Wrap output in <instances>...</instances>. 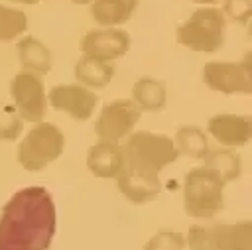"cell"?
Here are the masks:
<instances>
[{
    "label": "cell",
    "instance_id": "8fae6325",
    "mask_svg": "<svg viewBox=\"0 0 252 250\" xmlns=\"http://www.w3.org/2000/svg\"><path fill=\"white\" fill-rule=\"evenodd\" d=\"M96 100V94L83 85H55L49 91L51 106L55 110H65L77 120H87L93 114Z\"/></svg>",
    "mask_w": 252,
    "mask_h": 250
},
{
    "label": "cell",
    "instance_id": "44dd1931",
    "mask_svg": "<svg viewBox=\"0 0 252 250\" xmlns=\"http://www.w3.org/2000/svg\"><path fill=\"white\" fill-rule=\"evenodd\" d=\"M22 116L10 104H0V140H16L22 134Z\"/></svg>",
    "mask_w": 252,
    "mask_h": 250
},
{
    "label": "cell",
    "instance_id": "ffe728a7",
    "mask_svg": "<svg viewBox=\"0 0 252 250\" xmlns=\"http://www.w3.org/2000/svg\"><path fill=\"white\" fill-rule=\"evenodd\" d=\"M28 18L22 10L8 8L0 4V41H10L26 31Z\"/></svg>",
    "mask_w": 252,
    "mask_h": 250
},
{
    "label": "cell",
    "instance_id": "7402d4cb",
    "mask_svg": "<svg viewBox=\"0 0 252 250\" xmlns=\"http://www.w3.org/2000/svg\"><path fill=\"white\" fill-rule=\"evenodd\" d=\"M183 236L179 232H159L148 244L146 250H183Z\"/></svg>",
    "mask_w": 252,
    "mask_h": 250
},
{
    "label": "cell",
    "instance_id": "9a60e30c",
    "mask_svg": "<svg viewBox=\"0 0 252 250\" xmlns=\"http://www.w3.org/2000/svg\"><path fill=\"white\" fill-rule=\"evenodd\" d=\"M75 77L83 85H89V87H94V89H102L114 77V67L108 61H100V59L85 55L75 65Z\"/></svg>",
    "mask_w": 252,
    "mask_h": 250
},
{
    "label": "cell",
    "instance_id": "30bf717a",
    "mask_svg": "<svg viewBox=\"0 0 252 250\" xmlns=\"http://www.w3.org/2000/svg\"><path fill=\"white\" fill-rule=\"evenodd\" d=\"M81 47L85 55L100 59V61H112L116 57H122L130 49V35L124 30H91L85 33Z\"/></svg>",
    "mask_w": 252,
    "mask_h": 250
},
{
    "label": "cell",
    "instance_id": "7a4b0ae2",
    "mask_svg": "<svg viewBox=\"0 0 252 250\" xmlns=\"http://www.w3.org/2000/svg\"><path fill=\"white\" fill-rule=\"evenodd\" d=\"M179 150L173 140L161 134L136 132L122 148V169L116 175L118 189L132 203H146L159 193L158 173L163 165L175 161Z\"/></svg>",
    "mask_w": 252,
    "mask_h": 250
},
{
    "label": "cell",
    "instance_id": "277c9868",
    "mask_svg": "<svg viewBox=\"0 0 252 250\" xmlns=\"http://www.w3.org/2000/svg\"><path fill=\"white\" fill-rule=\"evenodd\" d=\"M224 14L217 8H199L177 28V41L193 51H217L224 43Z\"/></svg>",
    "mask_w": 252,
    "mask_h": 250
},
{
    "label": "cell",
    "instance_id": "cb8c5ba5",
    "mask_svg": "<svg viewBox=\"0 0 252 250\" xmlns=\"http://www.w3.org/2000/svg\"><path fill=\"white\" fill-rule=\"evenodd\" d=\"M193 2H199V4H217L220 0H193Z\"/></svg>",
    "mask_w": 252,
    "mask_h": 250
},
{
    "label": "cell",
    "instance_id": "52a82bcc",
    "mask_svg": "<svg viewBox=\"0 0 252 250\" xmlns=\"http://www.w3.org/2000/svg\"><path fill=\"white\" fill-rule=\"evenodd\" d=\"M140 108L134 100H114L104 104L98 120L94 122V132L102 142H116L124 138L138 122L140 118Z\"/></svg>",
    "mask_w": 252,
    "mask_h": 250
},
{
    "label": "cell",
    "instance_id": "6da1fadb",
    "mask_svg": "<svg viewBox=\"0 0 252 250\" xmlns=\"http://www.w3.org/2000/svg\"><path fill=\"white\" fill-rule=\"evenodd\" d=\"M55 234V205L47 189L26 187L0 213V250H47Z\"/></svg>",
    "mask_w": 252,
    "mask_h": 250
},
{
    "label": "cell",
    "instance_id": "8992f818",
    "mask_svg": "<svg viewBox=\"0 0 252 250\" xmlns=\"http://www.w3.org/2000/svg\"><path fill=\"white\" fill-rule=\"evenodd\" d=\"M191 250H252L250 222L193 226L189 230Z\"/></svg>",
    "mask_w": 252,
    "mask_h": 250
},
{
    "label": "cell",
    "instance_id": "d6986e66",
    "mask_svg": "<svg viewBox=\"0 0 252 250\" xmlns=\"http://www.w3.org/2000/svg\"><path fill=\"white\" fill-rule=\"evenodd\" d=\"M175 142H177V150L191 156V157H205V154L209 152L207 148V136L203 130H199L197 126H181L175 134Z\"/></svg>",
    "mask_w": 252,
    "mask_h": 250
},
{
    "label": "cell",
    "instance_id": "2e32d148",
    "mask_svg": "<svg viewBox=\"0 0 252 250\" xmlns=\"http://www.w3.org/2000/svg\"><path fill=\"white\" fill-rule=\"evenodd\" d=\"M18 53H20V61L26 69H30V73H47L51 69V55L47 51V47L32 37V35H26L20 43H18Z\"/></svg>",
    "mask_w": 252,
    "mask_h": 250
},
{
    "label": "cell",
    "instance_id": "ac0fdd59",
    "mask_svg": "<svg viewBox=\"0 0 252 250\" xmlns=\"http://www.w3.org/2000/svg\"><path fill=\"white\" fill-rule=\"evenodd\" d=\"M205 167L215 171L222 181L236 179L240 175V157L226 150H211L205 154Z\"/></svg>",
    "mask_w": 252,
    "mask_h": 250
},
{
    "label": "cell",
    "instance_id": "d4e9b609",
    "mask_svg": "<svg viewBox=\"0 0 252 250\" xmlns=\"http://www.w3.org/2000/svg\"><path fill=\"white\" fill-rule=\"evenodd\" d=\"M14 2H22V4H37L39 0H14Z\"/></svg>",
    "mask_w": 252,
    "mask_h": 250
},
{
    "label": "cell",
    "instance_id": "603a6c76",
    "mask_svg": "<svg viewBox=\"0 0 252 250\" xmlns=\"http://www.w3.org/2000/svg\"><path fill=\"white\" fill-rule=\"evenodd\" d=\"M250 0H224V12L238 22H248L250 18Z\"/></svg>",
    "mask_w": 252,
    "mask_h": 250
},
{
    "label": "cell",
    "instance_id": "484cf974",
    "mask_svg": "<svg viewBox=\"0 0 252 250\" xmlns=\"http://www.w3.org/2000/svg\"><path fill=\"white\" fill-rule=\"evenodd\" d=\"M73 2H75V4H91L93 0H73Z\"/></svg>",
    "mask_w": 252,
    "mask_h": 250
},
{
    "label": "cell",
    "instance_id": "ba28073f",
    "mask_svg": "<svg viewBox=\"0 0 252 250\" xmlns=\"http://www.w3.org/2000/svg\"><path fill=\"white\" fill-rule=\"evenodd\" d=\"M203 81L213 91H220L224 94L250 93L252 91L250 63H248V59L244 63L211 61L203 67Z\"/></svg>",
    "mask_w": 252,
    "mask_h": 250
},
{
    "label": "cell",
    "instance_id": "3957f363",
    "mask_svg": "<svg viewBox=\"0 0 252 250\" xmlns=\"http://www.w3.org/2000/svg\"><path fill=\"white\" fill-rule=\"evenodd\" d=\"M224 181L209 167L191 169L183 181L185 213L197 219H211L222 209Z\"/></svg>",
    "mask_w": 252,
    "mask_h": 250
},
{
    "label": "cell",
    "instance_id": "5b68a950",
    "mask_svg": "<svg viewBox=\"0 0 252 250\" xmlns=\"http://www.w3.org/2000/svg\"><path fill=\"white\" fill-rule=\"evenodd\" d=\"M65 138L59 128L51 122H39L24 138L18 148V161L28 171H37L57 159L63 152Z\"/></svg>",
    "mask_w": 252,
    "mask_h": 250
},
{
    "label": "cell",
    "instance_id": "7c38bea8",
    "mask_svg": "<svg viewBox=\"0 0 252 250\" xmlns=\"http://www.w3.org/2000/svg\"><path fill=\"white\" fill-rule=\"evenodd\" d=\"M209 132L224 146H244L252 134V122L248 116L217 114L209 120Z\"/></svg>",
    "mask_w": 252,
    "mask_h": 250
},
{
    "label": "cell",
    "instance_id": "5bb4252c",
    "mask_svg": "<svg viewBox=\"0 0 252 250\" xmlns=\"http://www.w3.org/2000/svg\"><path fill=\"white\" fill-rule=\"evenodd\" d=\"M138 0H93L91 16L100 26H118L130 20Z\"/></svg>",
    "mask_w": 252,
    "mask_h": 250
},
{
    "label": "cell",
    "instance_id": "e0dca14e",
    "mask_svg": "<svg viewBox=\"0 0 252 250\" xmlns=\"http://www.w3.org/2000/svg\"><path fill=\"white\" fill-rule=\"evenodd\" d=\"M134 102L140 110H159L165 104V89L159 81L144 77L134 83L132 87Z\"/></svg>",
    "mask_w": 252,
    "mask_h": 250
},
{
    "label": "cell",
    "instance_id": "9c48e42d",
    "mask_svg": "<svg viewBox=\"0 0 252 250\" xmlns=\"http://www.w3.org/2000/svg\"><path fill=\"white\" fill-rule=\"evenodd\" d=\"M10 91H12V96L16 100V106L22 118L30 122H39L43 118L47 100H45L43 83L37 75L33 73L16 75L10 83Z\"/></svg>",
    "mask_w": 252,
    "mask_h": 250
},
{
    "label": "cell",
    "instance_id": "4fadbf2b",
    "mask_svg": "<svg viewBox=\"0 0 252 250\" xmlns=\"http://www.w3.org/2000/svg\"><path fill=\"white\" fill-rule=\"evenodd\" d=\"M122 163V148L116 142H98L87 154V165L96 177H116Z\"/></svg>",
    "mask_w": 252,
    "mask_h": 250
}]
</instances>
